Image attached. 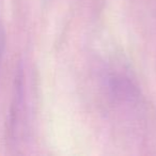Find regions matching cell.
<instances>
[{"mask_svg":"<svg viewBox=\"0 0 156 156\" xmlns=\"http://www.w3.org/2000/svg\"><path fill=\"white\" fill-rule=\"evenodd\" d=\"M3 47H5V37H3L2 31L0 30V60H1V56H2Z\"/></svg>","mask_w":156,"mask_h":156,"instance_id":"obj_1","label":"cell"}]
</instances>
